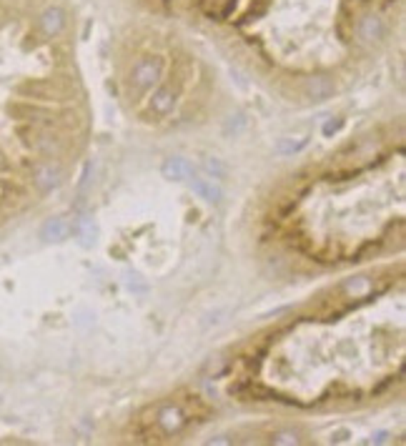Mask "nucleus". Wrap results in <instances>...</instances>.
I'll return each mask as SVG.
<instances>
[{"label":"nucleus","mask_w":406,"mask_h":446,"mask_svg":"<svg viewBox=\"0 0 406 446\" xmlns=\"http://www.w3.org/2000/svg\"><path fill=\"white\" fill-rule=\"evenodd\" d=\"M391 6L394 0H214L209 13L258 41L263 36L288 41L316 33L334 36L341 46L346 38L356 43L384 38L386 23L382 11Z\"/></svg>","instance_id":"obj_1"},{"label":"nucleus","mask_w":406,"mask_h":446,"mask_svg":"<svg viewBox=\"0 0 406 446\" xmlns=\"http://www.w3.org/2000/svg\"><path fill=\"white\" fill-rule=\"evenodd\" d=\"M193 190H198L203 198H209V201H218L221 198V190L216 188L214 183H209L206 179H193Z\"/></svg>","instance_id":"obj_2"},{"label":"nucleus","mask_w":406,"mask_h":446,"mask_svg":"<svg viewBox=\"0 0 406 446\" xmlns=\"http://www.w3.org/2000/svg\"><path fill=\"white\" fill-rule=\"evenodd\" d=\"M188 171H191V166L183 163L181 158H171V161L166 163V168H163V173H166V176H174V179H181V176Z\"/></svg>","instance_id":"obj_3"}]
</instances>
